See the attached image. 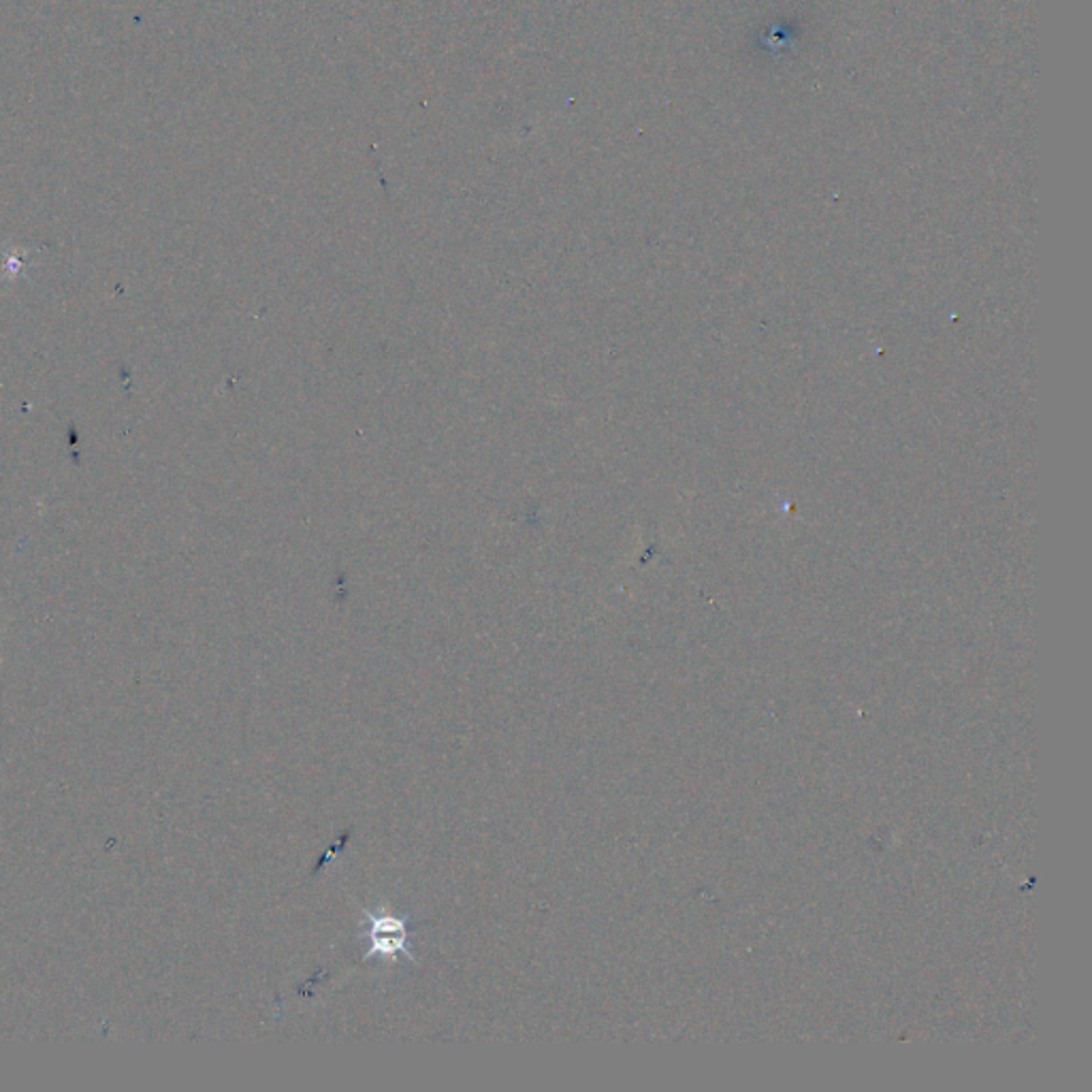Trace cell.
I'll return each mask as SVG.
<instances>
[{"mask_svg": "<svg viewBox=\"0 0 1092 1092\" xmlns=\"http://www.w3.org/2000/svg\"><path fill=\"white\" fill-rule=\"evenodd\" d=\"M365 933L370 936V950L365 952L367 959H376V956L382 960H395L400 956L412 959L408 929L400 917L367 913Z\"/></svg>", "mask_w": 1092, "mask_h": 1092, "instance_id": "1", "label": "cell"}, {"mask_svg": "<svg viewBox=\"0 0 1092 1092\" xmlns=\"http://www.w3.org/2000/svg\"><path fill=\"white\" fill-rule=\"evenodd\" d=\"M24 267H26V256L22 253H13L12 256H7V265H3V269L9 278L19 276V272H22Z\"/></svg>", "mask_w": 1092, "mask_h": 1092, "instance_id": "2", "label": "cell"}]
</instances>
